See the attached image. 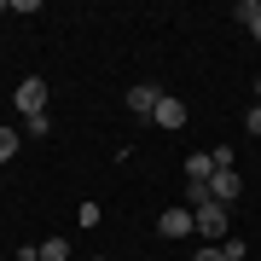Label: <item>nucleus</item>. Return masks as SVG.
Returning <instances> with one entry per match:
<instances>
[{"label":"nucleus","instance_id":"9d476101","mask_svg":"<svg viewBox=\"0 0 261 261\" xmlns=\"http://www.w3.org/2000/svg\"><path fill=\"white\" fill-rule=\"evenodd\" d=\"M18 145H23V140H18V128H0V163L18 157Z\"/></svg>","mask_w":261,"mask_h":261},{"label":"nucleus","instance_id":"1a4fd4ad","mask_svg":"<svg viewBox=\"0 0 261 261\" xmlns=\"http://www.w3.org/2000/svg\"><path fill=\"white\" fill-rule=\"evenodd\" d=\"M203 203H215L209 180H186V209H203Z\"/></svg>","mask_w":261,"mask_h":261},{"label":"nucleus","instance_id":"39448f33","mask_svg":"<svg viewBox=\"0 0 261 261\" xmlns=\"http://www.w3.org/2000/svg\"><path fill=\"white\" fill-rule=\"evenodd\" d=\"M209 192H215V203H238V192H244L238 168H215V174H209Z\"/></svg>","mask_w":261,"mask_h":261},{"label":"nucleus","instance_id":"2eb2a0df","mask_svg":"<svg viewBox=\"0 0 261 261\" xmlns=\"http://www.w3.org/2000/svg\"><path fill=\"white\" fill-rule=\"evenodd\" d=\"M255 105H261V82H255Z\"/></svg>","mask_w":261,"mask_h":261},{"label":"nucleus","instance_id":"dca6fc26","mask_svg":"<svg viewBox=\"0 0 261 261\" xmlns=\"http://www.w3.org/2000/svg\"><path fill=\"white\" fill-rule=\"evenodd\" d=\"M93 261H105V255H93Z\"/></svg>","mask_w":261,"mask_h":261},{"label":"nucleus","instance_id":"20e7f679","mask_svg":"<svg viewBox=\"0 0 261 261\" xmlns=\"http://www.w3.org/2000/svg\"><path fill=\"white\" fill-rule=\"evenodd\" d=\"M157 99H163V87H151V82H140V87H128V116H140V122H151V111H157Z\"/></svg>","mask_w":261,"mask_h":261},{"label":"nucleus","instance_id":"423d86ee","mask_svg":"<svg viewBox=\"0 0 261 261\" xmlns=\"http://www.w3.org/2000/svg\"><path fill=\"white\" fill-rule=\"evenodd\" d=\"M151 122H157V128H168V134L186 128V105H180L174 93H163V99H157V111H151Z\"/></svg>","mask_w":261,"mask_h":261},{"label":"nucleus","instance_id":"7ed1b4c3","mask_svg":"<svg viewBox=\"0 0 261 261\" xmlns=\"http://www.w3.org/2000/svg\"><path fill=\"white\" fill-rule=\"evenodd\" d=\"M157 232H163V238H186V232H197V221H192V209H186V203H168V209H163V221H157Z\"/></svg>","mask_w":261,"mask_h":261},{"label":"nucleus","instance_id":"9b49d317","mask_svg":"<svg viewBox=\"0 0 261 261\" xmlns=\"http://www.w3.org/2000/svg\"><path fill=\"white\" fill-rule=\"evenodd\" d=\"M29 122V140H47V134H53V116L47 111H41V116H23Z\"/></svg>","mask_w":261,"mask_h":261},{"label":"nucleus","instance_id":"f8f14e48","mask_svg":"<svg viewBox=\"0 0 261 261\" xmlns=\"http://www.w3.org/2000/svg\"><path fill=\"white\" fill-rule=\"evenodd\" d=\"M221 255H226V261H244V255H250V244H244V238H221Z\"/></svg>","mask_w":261,"mask_h":261},{"label":"nucleus","instance_id":"4468645a","mask_svg":"<svg viewBox=\"0 0 261 261\" xmlns=\"http://www.w3.org/2000/svg\"><path fill=\"white\" fill-rule=\"evenodd\" d=\"M192 261H226V255H221V244H209V250H197Z\"/></svg>","mask_w":261,"mask_h":261},{"label":"nucleus","instance_id":"ddd939ff","mask_svg":"<svg viewBox=\"0 0 261 261\" xmlns=\"http://www.w3.org/2000/svg\"><path fill=\"white\" fill-rule=\"evenodd\" d=\"M244 128H250L255 140H261V105H255V111H244Z\"/></svg>","mask_w":261,"mask_h":261},{"label":"nucleus","instance_id":"6e6552de","mask_svg":"<svg viewBox=\"0 0 261 261\" xmlns=\"http://www.w3.org/2000/svg\"><path fill=\"white\" fill-rule=\"evenodd\" d=\"M215 174V157H209V151H192V157H186V180H209Z\"/></svg>","mask_w":261,"mask_h":261},{"label":"nucleus","instance_id":"f257e3e1","mask_svg":"<svg viewBox=\"0 0 261 261\" xmlns=\"http://www.w3.org/2000/svg\"><path fill=\"white\" fill-rule=\"evenodd\" d=\"M12 105H18L23 116H41V111H47V82H41V75H23L18 93H12Z\"/></svg>","mask_w":261,"mask_h":261},{"label":"nucleus","instance_id":"f03ea898","mask_svg":"<svg viewBox=\"0 0 261 261\" xmlns=\"http://www.w3.org/2000/svg\"><path fill=\"white\" fill-rule=\"evenodd\" d=\"M192 221H197V232H203L209 244L226 238V203H203V209H192Z\"/></svg>","mask_w":261,"mask_h":261},{"label":"nucleus","instance_id":"0eeeda50","mask_svg":"<svg viewBox=\"0 0 261 261\" xmlns=\"http://www.w3.org/2000/svg\"><path fill=\"white\" fill-rule=\"evenodd\" d=\"M35 261H70V238H41L35 244Z\"/></svg>","mask_w":261,"mask_h":261}]
</instances>
